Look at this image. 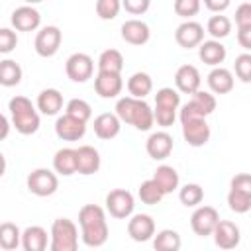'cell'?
Segmentation results:
<instances>
[{
	"label": "cell",
	"instance_id": "6da1fadb",
	"mask_svg": "<svg viewBox=\"0 0 251 251\" xmlns=\"http://www.w3.org/2000/svg\"><path fill=\"white\" fill-rule=\"evenodd\" d=\"M80 224V239L86 247H102L108 241L110 229L106 222L104 208L98 204H84L78 212Z\"/></svg>",
	"mask_w": 251,
	"mask_h": 251
},
{
	"label": "cell",
	"instance_id": "ac0fdd59",
	"mask_svg": "<svg viewBox=\"0 0 251 251\" xmlns=\"http://www.w3.org/2000/svg\"><path fill=\"white\" fill-rule=\"evenodd\" d=\"M122 39L129 45H145L151 37V29L145 22L133 18V20H126L122 24Z\"/></svg>",
	"mask_w": 251,
	"mask_h": 251
},
{
	"label": "cell",
	"instance_id": "f546056e",
	"mask_svg": "<svg viewBox=\"0 0 251 251\" xmlns=\"http://www.w3.org/2000/svg\"><path fill=\"white\" fill-rule=\"evenodd\" d=\"M22 243V231L14 222H4L0 224V249L12 251L18 249Z\"/></svg>",
	"mask_w": 251,
	"mask_h": 251
},
{
	"label": "cell",
	"instance_id": "ee69618b",
	"mask_svg": "<svg viewBox=\"0 0 251 251\" xmlns=\"http://www.w3.org/2000/svg\"><path fill=\"white\" fill-rule=\"evenodd\" d=\"M176 120V110H171V108H161V106H155L153 110V122L161 127H171Z\"/></svg>",
	"mask_w": 251,
	"mask_h": 251
},
{
	"label": "cell",
	"instance_id": "7c38bea8",
	"mask_svg": "<svg viewBox=\"0 0 251 251\" xmlns=\"http://www.w3.org/2000/svg\"><path fill=\"white\" fill-rule=\"evenodd\" d=\"M55 133L63 141H78L86 133V122H80L78 118L63 114L55 122Z\"/></svg>",
	"mask_w": 251,
	"mask_h": 251
},
{
	"label": "cell",
	"instance_id": "1f68e13d",
	"mask_svg": "<svg viewBox=\"0 0 251 251\" xmlns=\"http://www.w3.org/2000/svg\"><path fill=\"white\" fill-rule=\"evenodd\" d=\"M137 196H139V200H141L143 204H147V206H155V204H159V202L165 198L163 190L157 186V182H155L153 178H147V180H143V182L139 184Z\"/></svg>",
	"mask_w": 251,
	"mask_h": 251
},
{
	"label": "cell",
	"instance_id": "ab89813d",
	"mask_svg": "<svg viewBox=\"0 0 251 251\" xmlns=\"http://www.w3.org/2000/svg\"><path fill=\"white\" fill-rule=\"evenodd\" d=\"M122 10L120 0H96V14L100 20H114Z\"/></svg>",
	"mask_w": 251,
	"mask_h": 251
},
{
	"label": "cell",
	"instance_id": "277c9868",
	"mask_svg": "<svg viewBox=\"0 0 251 251\" xmlns=\"http://www.w3.org/2000/svg\"><path fill=\"white\" fill-rule=\"evenodd\" d=\"M49 247L51 251H75L78 247V229L73 220L57 218L51 224Z\"/></svg>",
	"mask_w": 251,
	"mask_h": 251
},
{
	"label": "cell",
	"instance_id": "c3c4849f",
	"mask_svg": "<svg viewBox=\"0 0 251 251\" xmlns=\"http://www.w3.org/2000/svg\"><path fill=\"white\" fill-rule=\"evenodd\" d=\"M237 43H239L245 51L251 49V25L237 27Z\"/></svg>",
	"mask_w": 251,
	"mask_h": 251
},
{
	"label": "cell",
	"instance_id": "bcb514c9",
	"mask_svg": "<svg viewBox=\"0 0 251 251\" xmlns=\"http://www.w3.org/2000/svg\"><path fill=\"white\" fill-rule=\"evenodd\" d=\"M235 25L237 27L251 25V4L249 2H243V4L237 6V10H235Z\"/></svg>",
	"mask_w": 251,
	"mask_h": 251
},
{
	"label": "cell",
	"instance_id": "836d02e7",
	"mask_svg": "<svg viewBox=\"0 0 251 251\" xmlns=\"http://www.w3.org/2000/svg\"><path fill=\"white\" fill-rule=\"evenodd\" d=\"M206 31L212 35V39H224L229 35L231 31V20L227 16H222V14H216L208 20L206 24Z\"/></svg>",
	"mask_w": 251,
	"mask_h": 251
},
{
	"label": "cell",
	"instance_id": "f907efd6",
	"mask_svg": "<svg viewBox=\"0 0 251 251\" xmlns=\"http://www.w3.org/2000/svg\"><path fill=\"white\" fill-rule=\"evenodd\" d=\"M10 127H12V124L8 122V118H6L4 114H0V141L8 137V133H10Z\"/></svg>",
	"mask_w": 251,
	"mask_h": 251
},
{
	"label": "cell",
	"instance_id": "83f0119b",
	"mask_svg": "<svg viewBox=\"0 0 251 251\" xmlns=\"http://www.w3.org/2000/svg\"><path fill=\"white\" fill-rule=\"evenodd\" d=\"M151 90H153V78L147 73L137 71V73H133L127 78V92H129V96H133V98H145Z\"/></svg>",
	"mask_w": 251,
	"mask_h": 251
},
{
	"label": "cell",
	"instance_id": "9a60e30c",
	"mask_svg": "<svg viewBox=\"0 0 251 251\" xmlns=\"http://www.w3.org/2000/svg\"><path fill=\"white\" fill-rule=\"evenodd\" d=\"M127 235L137 241H149L155 235V220L149 214H135L127 220Z\"/></svg>",
	"mask_w": 251,
	"mask_h": 251
},
{
	"label": "cell",
	"instance_id": "816d5d0a",
	"mask_svg": "<svg viewBox=\"0 0 251 251\" xmlns=\"http://www.w3.org/2000/svg\"><path fill=\"white\" fill-rule=\"evenodd\" d=\"M4 173H6V157L0 151V176H4Z\"/></svg>",
	"mask_w": 251,
	"mask_h": 251
},
{
	"label": "cell",
	"instance_id": "d6986e66",
	"mask_svg": "<svg viewBox=\"0 0 251 251\" xmlns=\"http://www.w3.org/2000/svg\"><path fill=\"white\" fill-rule=\"evenodd\" d=\"M175 84H176L178 92H184V94L196 92L200 88V84H202L200 71L194 65H180L176 69V73H175Z\"/></svg>",
	"mask_w": 251,
	"mask_h": 251
},
{
	"label": "cell",
	"instance_id": "5bb4252c",
	"mask_svg": "<svg viewBox=\"0 0 251 251\" xmlns=\"http://www.w3.org/2000/svg\"><path fill=\"white\" fill-rule=\"evenodd\" d=\"M12 27L16 31H35L39 25H41V14L37 8L25 4V6H20L12 12Z\"/></svg>",
	"mask_w": 251,
	"mask_h": 251
},
{
	"label": "cell",
	"instance_id": "52a82bcc",
	"mask_svg": "<svg viewBox=\"0 0 251 251\" xmlns=\"http://www.w3.org/2000/svg\"><path fill=\"white\" fill-rule=\"evenodd\" d=\"M61 41H63V31L57 25H45V27H41L37 31L33 47H35V53L39 57L47 59V57H53L59 51Z\"/></svg>",
	"mask_w": 251,
	"mask_h": 251
},
{
	"label": "cell",
	"instance_id": "74e56055",
	"mask_svg": "<svg viewBox=\"0 0 251 251\" xmlns=\"http://www.w3.org/2000/svg\"><path fill=\"white\" fill-rule=\"evenodd\" d=\"M155 106L178 110V106H180V94H178V90H175V88H171V86L159 88L157 94H155Z\"/></svg>",
	"mask_w": 251,
	"mask_h": 251
},
{
	"label": "cell",
	"instance_id": "2e32d148",
	"mask_svg": "<svg viewBox=\"0 0 251 251\" xmlns=\"http://www.w3.org/2000/svg\"><path fill=\"white\" fill-rule=\"evenodd\" d=\"M212 235H214V243L220 249H233L239 245V239H241L239 227L229 220H218Z\"/></svg>",
	"mask_w": 251,
	"mask_h": 251
},
{
	"label": "cell",
	"instance_id": "d4e9b609",
	"mask_svg": "<svg viewBox=\"0 0 251 251\" xmlns=\"http://www.w3.org/2000/svg\"><path fill=\"white\" fill-rule=\"evenodd\" d=\"M35 106L45 116H57L63 110V94L57 88H45L39 92Z\"/></svg>",
	"mask_w": 251,
	"mask_h": 251
},
{
	"label": "cell",
	"instance_id": "e575fe53",
	"mask_svg": "<svg viewBox=\"0 0 251 251\" xmlns=\"http://www.w3.org/2000/svg\"><path fill=\"white\" fill-rule=\"evenodd\" d=\"M227 206L231 212L235 214H245L251 210V192L245 190H237V188H229L227 192Z\"/></svg>",
	"mask_w": 251,
	"mask_h": 251
},
{
	"label": "cell",
	"instance_id": "30bf717a",
	"mask_svg": "<svg viewBox=\"0 0 251 251\" xmlns=\"http://www.w3.org/2000/svg\"><path fill=\"white\" fill-rule=\"evenodd\" d=\"M180 124H182V137L190 147H202L210 141L212 131H210L206 118H194V120H186Z\"/></svg>",
	"mask_w": 251,
	"mask_h": 251
},
{
	"label": "cell",
	"instance_id": "4316f807",
	"mask_svg": "<svg viewBox=\"0 0 251 251\" xmlns=\"http://www.w3.org/2000/svg\"><path fill=\"white\" fill-rule=\"evenodd\" d=\"M53 171L61 176H71L76 173V153L73 147H63L53 155Z\"/></svg>",
	"mask_w": 251,
	"mask_h": 251
},
{
	"label": "cell",
	"instance_id": "8992f818",
	"mask_svg": "<svg viewBox=\"0 0 251 251\" xmlns=\"http://www.w3.org/2000/svg\"><path fill=\"white\" fill-rule=\"evenodd\" d=\"M135 198L126 188H114L106 194V210L116 220H127L133 214Z\"/></svg>",
	"mask_w": 251,
	"mask_h": 251
},
{
	"label": "cell",
	"instance_id": "8d00e7d4",
	"mask_svg": "<svg viewBox=\"0 0 251 251\" xmlns=\"http://www.w3.org/2000/svg\"><path fill=\"white\" fill-rule=\"evenodd\" d=\"M190 102L196 106V110L206 118V116H210L214 110H216V106H218V102H216V96L212 94V92H206V90H196V92H192V98H190Z\"/></svg>",
	"mask_w": 251,
	"mask_h": 251
},
{
	"label": "cell",
	"instance_id": "d590c367",
	"mask_svg": "<svg viewBox=\"0 0 251 251\" xmlns=\"http://www.w3.org/2000/svg\"><path fill=\"white\" fill-rule=\"evenodd\" d=\"M178 200L186 208H196L204 200V188L200 184H196V182H188L178 190Z\"/></svg>",
	"mask_w": 251,
	"mask_h": 251
},
{
	"label": "cell",
	"instance_id": "f6af8a7d",
	"mask_svg": "<svg viewBox=\"0 0 251 251\" xmlns=\"http://www.w3.org/2000/svg\"><path fill=\"white\" fill-rule=\"evenodd\" d=\"M120 2H122V8L131 16H141L151 6V0H120Z\"/></svg>",
	"mask_w": 251,
	"mask_h": 251
},
{
	"label": "cell",
	"instance_id": "4dcf8cb0",
	"mask_svg": "<svg viewBox=\"0 0 251 251\" xmlns=\"http://www.w3.org/2000/svg\"><path fill=\"white\" fill-rule=\"evenodd\" d=\"M151 239L157 251H178L180 249V235L175 229H161Z\"/></svg>",
	"mask_w": 251,
	"mask_h": 251
},
{
	"label": "cell",
	"instance_id": "d6a6232c",
	"mask_svg": "<svg viewBox=\"0 0 251 251\" xmlns=\"http://www.w3.org/2000/svg\"><path fill=\"white\" fill-rule=\"evenodd\" d=\"M98 71H110V73H122L124 69V57L118 49H106L98 57Z\"/></svg>",
	"mask_w": 251,
	"mask_h": 251
},
{
	"label": "cell",
	"instance_id": "5b68a950",
	"mask_svg": "<svg viewBox=\"0 0 251 251\" xmlns=\"http://www.w3.org/2000/svg\"><path fill=\"white\" fill-rule=\"evenodd\" d=\"M25 184H27V190H29L31 194L45 198V196H51V194L57 192V188H59V178H57V173H55V171L39 167V169H33V171L27 175Z\"/></svg>",
	"mask_w": 251,
	"mask_h": 251
},
{
	"label": "cell",
	"instance_id": "7a4b0ae2",
	"mask_svg": "<svg viewBox=\"0 0 251 251\" xmlns=\"http://www.w3.org/2000/svg\"><path fill=\"white\" fill-rule=\"evenodd\" d=\"M122 124H129L139 131H149L153 127V110L145 102V98H133V96H124L116 102V112H114Z\"/></svg>",
	"mask_w": 251,
	"mask_h": 251
},
{
	"label": "cell",
	"instance_id": "7dc6e473",
	"mask_svg": "<svg viewBox=\"0 0 251 251\" xmlns=\"http://www.w3.org/2000/svg\"><path fill=\"white\" fill-rule=\"evenodd\" d=\"M229 188H237V190H245V192H251V175L247 173H239L231 178L229 182Z\"/></svg>",
	"mask_w": 251,
	"mask_h": 251
},
{
	"label": "cell",
	"instance_id": "cb8c5ba5",
	"mask_svg": "<svg viewBox=\"0 0 251 251\" xmlns=\"http://www.w3.org/2000/svg\"><path fill=\"white\" fill-rule=\"evenodd\" d=\"M122 129V122L112 112H102L94 118V133L100 139H114Z\"/></svg>",
	"mask_w": 251,
	"mask_h": 251
},
{
	"label": "cell",
	"instance_id": "484cf974",
	"mask_svg": "<svg viewBox=\"0 0 251 251\" xmlns=\"http://www.w3.org/2000/svg\"><path fill=\"white\" fill-rule=\"evenodd\" d=\"M151 178L157 182V186L163 190L165 196L171 194V192H175V190L178 188V184H180V176H178L176 169L171 167V165H161V167H157Z\"/></svg>",
	"mask_w": 251,
	"mask_h": 251
},
{
	"label": "cell",
	"instance_id": "e0dca14e",
	"mask_svg": "<svg viewBox=\"0 0 251 251\" xmlns=\"http://www.w3.org/2000/svg\"><path fill=\"white\" fill-rule=\"evenodd\" d=\"M145 151L155 161H165L173 153V135L167 131H153L145 141Z\"/></svg>",
	"mask_w": 251,
	"mask_h": 251
},
{
	"label": "cell",
	"instance_id": "ba28073f",
	"mask_svg": "<svg viewBox=\"0 0 251 251\" xmlns=\"http://www.w3.org/2000/svg\"><path fill=\"white\" fill-rule=\"evenodd\" d=\"M65 73L73 82H86L94 75V61L86 53H73L65 63Z\"/></svg>",
	"mask_w": 251,
	"mask_h": 251
},
{
	"label": "cell",
	"instance_id": "b9f144b4",
	"mask_svg": "<svg viewBox=\"0 0 251 251\" xmlns=\"http://www.w3.org/2000/svg\"><path fill=\"white\" fill-rule=\"evenodd\" d=\"M235 75L241 82H249L251 80V55L245 51L241 55L235 57Z\"/></svg>",
	"mask_w": 251,
	"mask_h": 251
},
{
	"label": "cell",
	"instance_id": "8fae6325",
	"mask_svg": "<svg viewBox=\"0 0 251 251\" xmlns=\"http://www.w3.org/2000/svg\"><path fill=\"white\" fill-rule=\"evenodd\" d=\"M204 33L206 31H204L202 24H198L194 20H184L175 31V41L182 49H192V47H198L204 41Z\"/></svg>",
	"mask_w": 251,
	"mask_h": 251
},
{
	"label": "cell",
	"instance_id": "ffe728a7",
	"mask_svg": "<svg viewBox=\"0 0 251 251\" xmlns=\"http://www.w3.org/2000/svg\"><path fill=\"white\" fill-rule=\"evenodd\" d=\"M75 153H76V173L78 175L88 176V175L98 173L102 161H100V153H98L96 147L80 145L78 149H75Z\"/></svg>",
	"mask_w": 251,
	"mask_h": 251
},
{
	"label": "cell",
	"instance_id": "681fc988",
	"mask_svg": "<svg viewBox=\"0 0 251 251\" xmlns=\"http://www.w3.org/2000/svg\"><path fill=\"white\" fill-rule=\"evenodd\" d=\"M204 2V6L210 10V12H214V14H222L224 10H227V6L231 4V0H202Z\"/></svg>",
	"mask_w": 251,
	"mask_h": 251
},
{
	"label": "cell",
	"instance_id": "603a6c76",
	"mask_svg": "<svg viewBox=\"0 0 251 251\" xmlns=\"http://www.w3.org/2000/svg\"><path fill=\"white\" fill-rule=\"evenodd\" d=\"M25 251H45L49 245V233L41 226H27L22 231V243Z\"/></svg>",
	"mask_w": 251,
	"mask_h": 251
},
{
	"label": "cell",
	"instance_id": "f1b7e54d",
	"mask_svg": "<svg viewBox=\"0 0 251 251\" xmlns=\"http://www.w3.org/2000/svg\"><path fill=\"white\" fill-rule=\"evenodd\" d=\"M22 67L20 63H16L14 59H4L0 61V86L12 88L16 84H20L22 80Z\"/></svg>",
	"mask_w": 251,
	"mask_h": 251
},
{
	"label": "cell",
	"instance_id": "3957f363",
	"mask_svg": "<svg viewBox=\"0 0 251 251\" xmlns=\"http://www.w3.org/2000/svg\"><path fill=\"white\" fill-rule=\"evenodd\" d=\"M8 110L12 114V126L16 127L18 133L22 135H31L39 129V114L35 110V106L31 104L29 98L25 96H14L8 102Z\"/></svg>",
	"mask_w": 251,
	"mask_h": 251
},
{
	"label": "cell",
	"instance_id": "60d3db41",
	"mask_svg": "<svg viewBox=\"0 0 251 251\" xmlns=\"http://www.w3.org/2000/svg\"><path fill=\"white\" fill-rule=\"evenodd\" d=\"M202 0H175V14L180 16L182 20H190L200 12Z\"/></svg>",
	"mask_w": 251,
	"mask_h": 251
},
{
	"label": "cell",
	"instance_id": "f5cc1de1",
	"mask_svg": "<svg viewBox=\"0 0 251 251\" xmlns=\"http://www.w3.org/2000/svg\"><path fill=\"white\" fill-rule=\"evenodd\" d=\"M25 4H29V6H33V4H39V2H43V0H24Z\"/></svg>",
	"mask_w": 251,
	"mask_h": 251
},
{
	"label": "cell",
	"instance_id": "7bdbcfd3",
	"mask_svg": "<svg viewBox=\"0 0 251 251\" xmlns=\"http://www.w3.org/2000/svg\"><path fill=\"white\" fill-rule=\"evenodd\" d=\"M18 45V33L14 27H0V53H12Z\"/></svg>",
	"mask_w": 251,
	"mask_h": 251
},
{
	"label": "cell",
	"instance_id": "f35d334b",
	"mask_svg": "<svg viewBox=\"0 0 251 251\" xmlns=\"http://www.w3.org/2000/svg\"><path fill=\"white\" fill-rule=\"evenodd\" d=\"M65 114H69V116H73V118H78L80 122H88V120L92 118V108H90V104H88L86 100H82V98H73V100L67 102Z\"/></svg>",
	"mask_w": 251,
	"mask_h": 251
},
{
	"label": "cell",
	"instance_id": "4fadbf2b",
	"mask_svg": "<svg viewBox=\"0 0 251 251\" xmlns=\"http://www.w3.org/2000/svg\"><path fill=\"white\" fill-rule=\"evenodd\" d=\"M124 88L122 73H110V71H98L94 78V90L100 98H116Z\"/></svg>",
	"mask_w": 251,
	"mask_h": 251
},
{
	"label": "cell",
	"instance_id": "44dd1931",
	"mask_svg": "<svg viewBox=\"0 0 251 251\" xmlns=\"http://www.w3.org/2000/svg\"><path fill=\"white\" fill-rule=\"evenodd\" d=\"M198 57L202 63H206L210 67H218L226 61L227 49L220 39H208V41H202L198 45Z\"/></svg>",
	"mask_w": 251,
	"mask_h": 251
},
{
	"label": "cell",
	"instance_id": "9c48e42d",
	"mask_svg": "<svg viewBox=\"0 0 251 251\" xmlns=\"http://www.w3.org/2000/svg\"><path fill=\"white\" fill-rule=\"evenodd\" d=\"M218 220H220V214L214 206H196V210L190 216V227L196 235L208 237L212 235Z\"/></svg>",
	"mask_w": 251,
	"mask_h": 251
},
{
	"label": "cell",
	"instance_id": "7402d4cb",
	"mask_svg": "<svg viewBox=\"0 0 251 251\" xmlns=\"http://www.w3.org/2000/svg\"><path fill=\"white\" fill-rule=\"evenodd\" d=\"M206 80H208V86H210V90H212L214 94H227V92L233 90V84H235L231 71L226 69V67H222V65L214 67V69L208 73Z\"/></svg>",
	"mask_w": 251,
	"mask_h": 251
}]
</instances>
